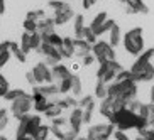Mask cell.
<instances>
[{
  "instance_id": "cell-1",
  "label": "cell",
  "mask_w": 154,
  "mask_h": 140,
  "mask_svg": "<svg viewBox=\"0 0 154 140\" xmlns=\"http://www.w3.org/2000/svg\"><path fill=\"white\" fill-rule=\"evenodd\" d=\"M107 93L110 98L119 100L124 106L137 100V83L132 79H115L107 85Z\"/></svg>"
},
{
  "instance_id": "cell-2",
  "label": "cell",
  "mask_w": 154,
  "mask_h": 140,
  "mask_svg": "<svg viewBox=\"0 0 154 140\" xmlns=\"http://www.w3.org/2000/svg\"><path fill=\"white\" fill-rule=\"evenodd\" d=\"M109 123H112L115 127V130H122V132L134 130L137 123V113H134L129 106H122L120 110L113 113L112 120H109Z\"/></svg>"
},
{
  "instance_id": "cell-3",
  "label": "cell",
  "mask_w": 154,
  "mask_h": 140,
  "mask_svg": "<svg viewBox=\"0 0 154 140\" xmlns=\"http://www.w3.org/2000/svg\"><path fill=\"white\" fill-rule=\"evenodd\" d=\"M144 31L142 27H132L131 31H127L122 37L124 49L132 56H139L144 51V37H142Z\"/></svg>"
},
{
  "instance_id": "cell-4",
  "label": "cell",
  "mask_w": 154,
  "mask_h": 140,
  "mask_svg": "<svg viewBox=\"0 0 154 140\" xmlns=\"http://www.w3.org/2000/svg\"><path fill=\"white\" fill-rule=\"evenodd\" d=\"M32 108H34V100H32V95H29V93H26L24 96L14 100V101L10 103V113H12V117L17 118V120L26 117V115H29Z\"/></svg>"
},
{
  "instance_id": "cell-5",
  "label": "cell",
  "mask_w": 154,
  "mask_h": 140,
  "mask_svg": "<svg viewBox=\"0 0 154 140\" xmlns=\"http://www.w3.org/2000/svg\"><path fill=\"white\" fill-rule=\"evenodd\" d=\"M91 54L95 56L97 63H107V61H113L115 59V47L110 46L107 41H97L91 47Z\"/></svg>"
},
{
  "instance_id": "cell-6",
  "label": "cell",
  "mask_w": 154,
  "mask_h": 140,
  "mask_svg": "<svg viewBox=\"0 0 154 140\" xmlns=\"http://www.w3.org/2000/svg\"><path fill=\"white\" fill-rule=\"evenodd\" d=\"M113 132H115V127L112 123H95L88 127L86 135L95 140H110V137H113Z\"/></svg>"
},
{
  "instance_id": "cell-7",
  "label": "cell",
  "mask_w": 154,
  "mask_h": 140,
  "mask_svg": "<svg viewBox=\"0 0 154 140\" xmlns=\"http://www.w3.org/2000/svg\"><path fill=\"white\" fill-rule=\"evenodd\" d=\"M122 106H124V105L120 103L119 100L107 96L105 100H102V101H100V108H98V112H100V115H102V117H105L107 120H112L113 113L117 112V110H120Z\"/></svg>"
},
{
  "instance_id": "cell-8",
  "label": "cell",
  "mask_w": 154,
  "mask_h": 140,
  "mask_svg": "<svg viewBox=\"0 0 154 140\" xmlns=\"http://www.w3.org/2000/svg\"><path fill=\"white\" fill-rule=\"evenodd\" d=\"M32 73H34V78H36L37 85L54 83V79H53V73H51V68L46 63H37L36 66L32 68Z\"/></svg>"
},
{
  "instance_id": "cell-9",
  "label": "cell",
  "mask_w": 154,
  "mask_h": 140,
  "mask_svg": "<svg viewBox=\"0 0 154 140\" xmlns=\"http://www.w3.org/2000/svg\"><path fill=\"white\" fill-rule=\"evenodd\" d=\"M132 79H134L136 83L152 81L154 79V64H152V61H151L149 64L142 66V68H139V69H134V71H132Z\"/></svg>"
},
{
  "instance_id": "cell-10",
  "label": "cell",
  "mask_w": 154,
  "mask_h": 140,
  "mask_svg": "<svg viewBox=\"0 0 154 140\" xmlns=\"http://www.w3.org/2000/svg\"><path fill=\"white\" fill-rule=\"evenodd\" d=\"M83 125H85L83 123V108H80V106L71 108V113H69V118H68V128H71L73 132H76L80 135Z\"/></svg>"
},
{
  "instance_id": "cell-11",
  "label": "cell",
  "mask_w": 154,
  "mask_h": 140,
  "mask_svg": "<svg viewBox=\"0 0 154 140\" xmlns=\"http://www.w3.org/2000/svg\"><path fill=\"white\" fill-rule=\"evenodd\" d=\"M75 10L71 9V5L69 7H64V9H59V10H54V15H53V19H54L56 25H64V24H68L69 20H73L75 19Z\"/></svg>"
},
{
  "instance_id": "cell-12",
  "label": "cell",
  "mask_w": 154,
  "mask_h": 140,
  "mask_svg": "<svg viewBox=\"0 0 154 140\" xmlns=\"http://www.w3.org/2000/svg\"><path fill=\"white\" fill-rule=\"evenodd\" d=\"M124 4L127 14H149V7L142 0H125Z\"/></svg>"
},
{
  "instance_id": "cell-13",
  "label": "cell",
  "mask_w": 154,
  "mask_h": 140,
  "mask_svg": "<svg viewBox=\"0 0 154 140\" xmlns=\"http://www.w3.org/2000/svg\"><path fill=\"white\" fill-rule=\"evenodd\" d=\"M39 54H44L48 59H54L56 63H61V59H63V56L59 52V47L51 46V44H48V42H42L41 49H39Z\"/></svg>"
},
{
  "instance_id": "cell-14",
  "label": "cell",
  "mask_w": 154,
  "mask_h": 140,
  "mask_svg": "<svg viewBox=\"0 0 154 140\" xmlns=\"http://www.w3.org/2000/svg\"><path fill=\"white\" fill-rule=\"evenodd\" d=\"M51 73H53V79H54V83H59L61 79L69 78L73 74L71 69H69L66 64H63V63H58L56 66H53V68H51Z\"/></svg>"
},
{
  "instance_id": "cell-15",
  "label": "cell",
  "mask_w": 154,
  "mask_h": 140,
  "mask_svg": "<svg viewBox=\"0 0 154 140\" xmlns=\"http://www.w3.org/2000/svg\"><path fill=\"white\" fill-rule=\"evenodd\" d=\"M54 27H56V22H54L53 17H46V19H42V20L37 22V32H39L41 36H48V34L56 32Z\"/></svg>"
},
{
  "instance_id": "cell-16",
  "label": "cell",
  "mask_w": 154,
  "mask_h": 140,
  "mask_svg": "<svg viewBox=\"0 0 154 140\" xmlns=\"http://www.w3.org/2000/svg\"><path fill=\"white\" fill-rule=\"evenodd\" d=\"M59 52L63 59H71L75 56V37H64L63 46L59 47Z\"/></svg>"
},
{
  "instance_id": "cell-17",
  "label": "cell",
  "mask_w": 154,
  "mask_h": 140,
  "mask_svg": "<svg viewBox=\"0 0 154 140\" xmlns=\"http://www.w3.org/2000/svg\"><path fill=\"white\" fill-rule=\"evenodd\" d=\"M91 47H93V46H91L90 42H86L85 39H76V37H75V56H76V58H85L86 54H90Z\"/></svg>"
},
{
  "instance_id": "cell-18",
  "label": "cell",
  "mask_w": 154,
  "mask_h": 140,
  "mask_svg": "<svg viewBox=\"0 0 154 140\" xmlns=\"http://www.w3.org/2000/svg\"><path fill=\"white\" fill-rule=\"evenodd\" d=\"M37 90L41 91L42 95H46L48 98H56L59 95V88H58V83H46V85H37L36 86Z\"/></svg>"
},
{
  "instance_id": "cell-19",
  "label": "cell",
  "mask_w": 154,
  "mask_h": 140,
  "mask_svg": "<svg viewBox=\"0 0 154 140\" xmlns=\"http://www.w3.org/2000/svg\"><path fill=\"white\" fill-rule=\"evenodd\" d=\"M42 125V120H41V115L36 113V115H29V120H27V135H31L34 139L36 132L39 130V127Z\"/></svg>"
},
{
  "instance_id": "cell-20",
  "label": "cell",
  "mask_w": 154,
  "mask_h": 140,
  "mask_svg": "<svg viewBox=\"0 0 154 140\" xmlns=\"http://www.w3.org/2000/svg\"><path fill=\"white\" fill-rule=\"evenodd\" d=\"M85 17L82 14H76L75 19H73V31H75V37L76 39H82L83 36V31H85Z\"/></svg>"
},
{
  "instance_id": "cell-21",
  "label": "cell",
  "mask_w": 154,
  "mask_h": 140,
  "mask_svg": "<svg viewBox=\"0 0 154 140\" xmlns=\"http://www.w3.org/2000/svg\"><path fill=\"white\" fill-rule=\"evenodd\" d=\"M10 52H12V56H14L20 64H24L26 61H27V54L20 49V44H19V42L10 41Z\"/></svg>"
},
{
  "instance_id": "cell-22",
  "label": "cell",
  "mask_w": 154,
  "mask_h": 140,
  "mask_svg": "<svg viewBox=\"0 0 154 140\" xmlns=\"http://www.w3.org/2000/svg\"><path fill=\"white\" fill-rule=\"evenodd\" d=\"M109 42H110V46L112 47H117L120 42H122V34H120V27H119L117 24L113 25L112 29H110V32H109Z\"/></svg>"
},
{
  "instance_id": "cell-23",
  "label": "cell",
  "mask_w": 154,
  "mask_h": 140,
  "mask_svg": "<svg viewBox=\"0 0 154 140\" xmlns=\"http://www.w3.org/2000/svg\"><path fill=\"white\" fill-rule=\"evenodd\" d=\"M93 96H95V100H100V101L107 98V96H109V93H107V83H103L102 79H97Z\"/></svg>"
},
{
  "instance_id": "cell-24",
  "label": "cell",
  "mask_w": 154,
  "mask_h": 140,
  "mask_svg": "<svg viewBox=\"0 0 154 140\" xmlns=\"http://www.w3.org/2000/svg\"><path fill=\"white\" fill-rule=\"evenodd\" d=\"M61 113H63V108L56 103L54 100H51V103H49V106H48V110L44 112L46 118L53 120V118H56V117H61Z\"/></svg>"
},
{
  "instance_id": "cell-25",
  "label": "cell",
  "mask_w": 154,
  "mask_h": 140,
  "mask_svg": "<svg viewBox=\"0 0 154 140\" xmlns=\"http://www.w3.org/2000/svg\"><path fill=\"white\" fill-rule=\"evenodd\" d=\"M107 20H109V15H107V12H98V14L95 15V19H93V20L90 22L91 31L97 32L100 27H102V25H103L105 22H107Z\"/></svg>"
},
{
  "instance_id": "cell-26",
  "label": "cell",
  "mask_w": 154,
  "mask_h": 140,
  "mask_svg": "<svg viewBox=\"0 0 154 140\" xmlns=\"http://www.w3.org/2000/svg\"><path fill=\"white\" fill-rule=\"evenodd\" d=\"M71 95L80 98L83 95V85H82V78L78 76L76 73H73V85H71Z\"/></svg>"
},
{
  "instance_id": "cell-27",
  "label": "cell",
  "mask_w": 154,
  "mask_h": 140,
  "mask_svg": "<svg viewBox=\"0 0 154 140\" xmlns=\"http://www.w3.org/2000/svg\"><path fill=\"white\" fill-rule=\"evenodd\" d=\"M63 39L64 37H61L58 32H53V34H48V36H42V42H48V44L56 46V47H61V46H63Z\"/></svg>"
},
{
  "instance_id": "cell-28",
  "label": "cell",
  "mask_w": 154,
  "mask_h": 140,
  "mask_svg": "<svg viewBox=\"0 0 154 140\" xmlns=\"http://www.w3.org/2000/svg\"><path fill=\"white\" fill-rule=\"evenodd\" d=\"M95 108H97L95 101H91L90 105H86L85 108H83V123H85V125L91 123V120H93V113H95Z\"/></svg>"
},
{
  "instance_id": "cell-29",
  "label": "cell",
  "mask_w": 154,
  "mask_h": 140,
  "mask_svg": "<svg viewBox=\"0 0 154 140\" xmlns=\"http://www.w3.org/2000/svg\"><path fill=\"white\" fill-rule=\"evenodd\" d=\"M71 85H73V74L69 78H64L58 83V88H59V95H68L71 93Z\"/></svg>"
},
{
  "instance_id": "cell-30",
  "label": "cell",
  "mask_w": 154,
  "mask_h": 140,
  "mask_svg": "<svg viewBox=\"0 0 154 140\" xmlns=\"http://www.w3.org/2000/svg\"><path fill=\"white\" fill-rule=\"evenodd\" d=\"M51 137V125H44L42 123L39 127V130L36 132V135H34V140H48Z\"/></svg>"
},
{
  "instance_id": "cell-31",
  "label": "cell",
  "mask_w": 154,
  "mask_h": 140,
  "mask_svg": "<svg viewBox=\"0 0 154 140\" xmlns=\"http://www.w3.org/2000/svg\"><path fill=\"white\" fill-rule=\"evenodd\" d=\"M26 93H27V91L22 90V88H15V90H9V91H7V95H5L4 98H5V101H10V103H12L14 100H17V98H20V96H24Z\"/></svg>"
},
{
  "instance_id": "cell-32",
  "label": "cell",
  "mask_w": 154,
  "mask_h": 140,
  "mask_svg": "<svg viewBox=\"0 0 154 140\" xmlns=\"http://www.w3.org/2000/svg\"><path fill=\"white\" fill-rule=\"evenodd\" d=\"M19 44H20V49H22L26 54H29V52L32 51V47H31V34H29V32H24L22 37H20V41H19Z\"/></svg>"
},
{
  "instance_id": "cell-33",
  "label": "cell",
  "mask_w": 154,
  "mask_h": 140,
  "mask_svg": "<svg viewBox=\"0 0 154 140\" xmlns=\"http://www.w3.org/2000/svg\"><path fill=\"white\" fill-rule=\"evenodd\" d=\"M82 39H85L86 42H90L91 46H93L97 41H98V37H97V34H95L93 31H91V27H90V25H86V27H85V31H83V36H82Z\"/></svg>"
},
{
  "instance_id": "cell-34",
  "label": "cell",
  "mask_w": 154,
  "mask_h": 140,
  "mask_svg": "<svg viewBox=\"0 0 154 140\" xmlns=\"http://www.w3.org/2000/svg\"><path fill=\"white\" fill-rule=\"evenodd\" d=\"M41 46H42V36L41 34H39V32L31 34V47H32V51H37V52H39Z\"/></svg>"
},
{
  "instance_id": "cell-35",
  "label": "cell",
  "mask_w": 154,
  "mask_h": 140,
  "mask_svg": "<svg viewBox=\"0 0 154 140\" xmlns=\"http://www.w3.org/2000/svg\"><path fill=\"white\" fill-rule=\"evenodd\" d=\"M26 19H31V20L39 22V20L46 19V12H44V10H29L27 14H26Z\"/></svg>"
},
{
  "instance_id": "cell-36",
  "label": "cell",
  "mask_w": 154,
  "mask_h": 140,
  "mask_svg": "<svg viewBox=\"0 0 154 140\" xmlns=\"http://www.w3.org/2000/svg\"><path fill=\"white\" fill-rule=\"evenodd\" d=\"M22 27H24V32L34 34V32H37V22L36 20H31V19H26L22 24Z\"/></svg>"
},
{
  "instance_id": "cell-37",
  "label": "cell",
  "mask_w": 154,
  "mask_h": 140,
  "mask_svg": "<svg viewBox=\"0 0 154 140\" xmlns=\"http://www.w3.org/2000/svg\"><path fill=\"white\" fill-rule=\"evenodd\" d=\"M9 125V112L7 108H0V132L5 130Z\"/></svg>"
},
{
  "instance_id": "cell-38",
  "label": "cell",
  "mask_w": 154,
  "mask_h": 140,
  "mask_svg": "<svg viewBox=\"0 0 154 140\" xmlns=\"http://www.w3.org/2000/svg\"><path fill=\"white\" fill-rule=\"evenodd\" d=\"M113 25H115V22H113L112 19H109V20H107V22H105L103 25H102V27H100L98 31L95 32V34H97V37H102V36L105 34V32H110V29H112Z\"/></svg>"
},
{
  "instance_id": "cell-39",
  "label": "cell",
  "mask_w": 154,
  "mask_h": 140,
  "mask_svg": "<svg viewBox=\"0 0 154 140\" xmlns=\"http://www.w3.org/2000/svg\"><path fill=\"white\" fill-rule=\"evenodd\" d=\"M91 101H95V96L93 95H82L78 98V106L80 108H85L86 105H90Z\"/></svg>"
},
{
  "instance_id": "cell-40",
  "label": "cell",
  "mask_w": 154,
  "mask_h": 140,
  "mask_svg": "<svg viewBox=\"0 0 154 140\" xmlns=\"http://www.w3.org/2000/svg\"><path fill=\"white\" fill-rule=\"evenodd\" d=\"M109 61L107 63H100L98 64V68H97V73H95V76H97V79H102V78L105 76V73L109 71Z\"/></svg>"
},
{
  "instance_id": "cell-41",
  "label": "cell",
  "mask_w": 154,
  "mask_h": 140,
  "mask_svg": "<svg viewBox=\"0 0 154 140\" xmlns=\"http://www.w3.org/2000/svg\"><path fill=\"white\" fill-rule=\"evenodd\" d=\"M51 133H53V137H54L56 140H64V133H66V130H64V128H59V127L51 125Z\"/></svg>"
},
{
  "instance_id": "cell-42",
  "label": "cell",
  "mask_w": 154,
  "mask_h": 140,
  "mask_svg": "<svg viewBox=\"0 0 154 140\" xmlns=\"http://www.w3.org/2000/svg\"><path fill=\"white\" fill-rule=\"evenodd\" d=\"M51 125H53V127H59V128H66V127H68V120H66L64 117H56V118L51 120Z\"/></svg>"
},
{
  "instance_id": "cell-43",
  "label": "cell",
  "mask_w": 154,
  "mask_h": 140,
  "mask_svg": "<svg viewBox=\"0 0 154 140\" xmlns=\"http://www.w3.org/2000/svg\"><path fill=\"white\" fill-rule=\"evenodd\" d=\"M49 7L53 10H59V9H64V7H69V4H66L63 0H49Z\"/></svg>"
},
{
  "instance_id": "cell-44",
  "label": "cell",
  "mask_w": 154,
  "mask_h": 140,
  "mask_svg": "<svg viewBox=\"0 0 154 140\" xmlns=\"http://www.w3.org/2000/svg\"><path fill=\"white\" fill-rule=\"evenodd\" d=\"M10 58H12V52H10V51H7V52H2V54H0V69L5 68V64L10 61Z\"/></svg>"
},
{
  "instance_id": "cell-45",
  "label": "cell",
  "mask_w": 154,
  "mask_h": 140,
  "mask_svg": "<svg viewBox=\"0 0 154 140\" xmlns=\"http://www.w3.org/2000/svg\"><path fill=\"white\" fill-rule=\"evenodd\" d=\"M113 139L115 140H132L131 137L127 135V132H122V130H115L113 132Z\"/></svg>"
},
{
  "instance_id": "cell-46",
  "label": "cell",
  "mask_w": 154,
  "mask_h": 140,
  "mask_svg": "<svg viewBox=\"0 0 154 140\" xmlns=\"http://www.w3.org/2000/svg\"><path fill=\"white\" fill-rule=\"evenodd\" d=\"M139 135L146 137L147 140H154V128H152V127H149V128H146V130H140Z\"/></svg>"
},
{
  "instance_id": "cell-47",
  "label": "cell",
  "mask_w": 154,
  "mask_h": 140,
  "mask_svg": "<svg viewBox=\"0 0 154 140\" xmlns=\"http://www.w3.org/2000/svg\"><path fill=\"white\" fill-rule=\"evenodd\" d=\"M95 61H97V59H95V56L91 54V52H90V54H86L85 58H82V63H83V66H91V64L95 63Z\"/></svg>"
},
{
  "instance_id": "cell-48",
  "label": "cell",
  "mask_w": 154,
  "mask_h": 140,
  "mask_svg": "<svg viewBox=\"0 0 154 140\" xmlns=\"http://www.w3.org/2000/svg\"><path fill=\"white\" fill-rule=\"evenodd\" d=\"M26 79H27V83H29L31 86H37V81H36V78H34V73H32V69L26 73Z\"/></svg>"
},
{
  "instance_id": "cell-49",
  "label": "cell",
  "mask_w": 154,
  "mask_h": 140,
  "mask_svg": "<svg viewBox=\"0 0 154 140\" xmlns=\"http://www.w3.org/2000/svg\"><path fill=\"white\" fill-rule=\"evenodd\" d=\"M10 51V41H0V54Z\"/></svg>"
},
{
  "instance_id": "cell-50",
  "label": "cell",
  "mask_w": 154,
  "mask_h": 140,
  "mask_svg": "<svg viewBox=\"0 0 154 140\" xmlns=\"http://www.w3.org/2000/svg\"><path fill=\"white\" fill-rule=\"evenodd\" d=\"M97 4V0H82V7L85 10H88V9H91L93 5Z\"/></svg>"
},
{
  "instance_id": "cell-51",
  "label": "cell",
  "mask_w": 154,
  "mask_h": 140,
  "mask_svg": "<svg viewBox=\"0 0 154 140\" xmlns=\"http://www.w3.org/2000/svg\"><path fill=\"white\" fill-rule=\"evenodd\" d=\"M149 123H154V103H149Z\"/></svg>"
},
{
  "instance_id": "cell-52",
  "label": "cell",
  "mask_w": 154,
  "mask_h": 140,
  "mask_svg": "<svg viewBox=\"0 0 154 140\" xmlns=\"http://www.w3.org/2000/svg\"><path fill=\"white\" fill-rule=\"evenodd\" d=\"M9 90H10V86H0V98H4Z\"/></svg>"
},
{
  "instance_id": "cell-53",
  "label": "cell",
  "mask_w": 154,
  "mask_h": 140,
  "mask_svg": "<svg viewBox=\"0 0 154 140\" xmlns=\"http://www.w3.org/2000/svg\"><path fill=\"white\" fill-rule=\"evenodd\" d=\"M5 14V0H0V15Z\"/></svg>"
},
{
  "instance_id": "cell-54",
  "label": "cell",
  "mask_w": 154,
  "mask_h": 140,
  "mask_svg": "<svg viewBox=\"0 0 154 140\" xmlns=\"http://www.w3.org/2000/svg\"><path fill=\"white\" fill-rule=\"evenodd\" d=\"M15 140H34L31 135H22V137H15Z\"/></svg>"
},
{
  "instance_id": "cell-55",
  "label": "cell",
  "mask_w": 154,
  "mask_h": 140,
  "mask_svg": "<svg viewBox=\"0 0 154 140\" xmlns=\"http://www.w3.org/2000/svg\"><path fill=\"white\" fill-rule=\"evenodd\" d=\"M76 140H95V139H91V137H88V135H78Z\"/></svg>"
},
{
  "instance_id": "cell-56",
  "label": "cell",
  "mask_w": 154,
  "mask_h": 140,
  "mask_svg": "<svg viewBox=\"0 0 154 140\" xmlns=\"http://www.w3.org/2000/svg\"><path fill=\"white\" fill-rule=\"evenodd\" d=\"M149 93H151V103H154V85L151 86V91H149Z\"/></svg>"
},
{
  "instance_id": "cell-57",
  "label": "cell",
  "mask_w": 154,
  "mask_h": 140,
  "mask_svg": "<svg viewBox=\"0 0 154 140\" xmlns=\"http://www.w3.org/2000/svg\"><path fill=\"white\" fill-rule=\"evenodd\" d=\"M78 69H80V66H78V64H73V66H71V71H75V73H76Z\"/></svg>"
},
{
  "instance_id": "cell-58",
  "label": "cell",
  "mask_w": 154,
  "mask_h": 140,
  "mask_svg": "<svg viewBox=\"0 0 154 140\" xmlns=\"http://www.w3.org/2000/svg\"><path fill=\"white\" fill-rule=\"evenodd\" d=\"M0 140H9V139H7L5 135H0Z\"/></svg>"
},
{
  "instance_id": "cell-59",
  "label": "cell",
  "mask_w": 154,
  "mask_h": 140,
  "mask_svg": "<svg viewBox=\"0 0 154 140\" xmlns=\"http://www.w3.org/2000/svg\"><path fill=\"white\" fill-rule=\"evenodd\" d=\"M48 140H54V139H51V137H49V139H48Z\"/></svg>"
},
{
  "instance_id": "cell-60",
  "label": "cell",
  "mask_w": 154,
  "mask_h": 140,
  "mask_svg": "<svg viewBox=\"0 0 154 140\" xmlns=\"http://www.w3.org/2000/svg\"><path fill=\"white\" fill-rule=\"evenodd\" d=\"M120 2H122V4H124V2H125V0H120Z\"/></svg>"
},
{
  "instance_id": "cell-61",
  "label": "cell",
  "mask_w": 154,
  "mask_h": 140,
  "mask_svg": "<svg viewBox=\"0 0 154 140\" xmlns=\"http://www.w3.org/2000/svg\"><path fill=\"white\" fill-rule=\"evenodd\" d=\"M152 64H154V63H152Z\"/></svg>"
}]
</instances>
